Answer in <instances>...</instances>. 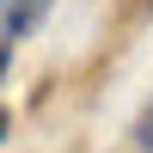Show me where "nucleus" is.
<instances>
[{
    "mask_svg": "<svg viewBox=\"0 0 153 153\" xmlns=\"http://www.w3.org/2000/svg\"><path fill=\"white\" fill-rule=\"evenodd\" d=\"M43 6H49V0H12V6H6V19H0V37H6V43H19V37L31 31L37 19H43Z\"/></svg>",
    "mask_w": 153,
    "mask_h": 153,
    "instance_id": "1",
    "label": "nucleus"
},
{
    "mask_svg": "<svg viewBox=\"0 0 153 153\" xmlns=\"http://www.w3.org/2000/svg\"><path fill=\"white\" fill-rule=\"evenodd\" d=\"M135 147H141V153H153V104L141 110V123H135Z\"/></svg>",
    "mask_w": 153,
    "mask_h": 153,
    "instance_id": "2",
    "label": "nucleus"
},
{
    "mask_svg": "<svg viewBox=\"0 0 153 153\" xmlns=\"http://www.w3.org/2000/svg\"><path fill=\"white\" fill-rule=\"evenodd\" d=\"M6 61H12V43L0 37V80H6Z\"/></svg>",
    "mask_w": 153,
    "mask_h": 153,
    "instance_id": "3",
    "label": "nucleus"
},
{
    "mask_svg": "<svg viewBox=\"0 0 153 153\" xmlns=\"http://www.w3.org/2000/svg\"><path fill=\"white\" fill-rule=\"evenodd\" d=\"M6 129H12V117H6V110H0V141H6Z\"/></svg>",
    "mask_w": 153,
    "mask_h": 153,
    "instance_id": "4",
    "label": "nucleus"
}]
</instances>
